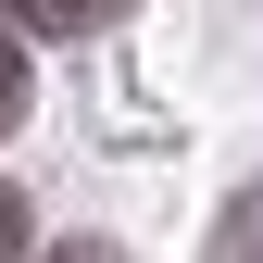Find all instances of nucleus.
I'll list each match as a JSON object with an SVG mask.
<instances>
[{
    "instance_id": "2",
    "label": "nucleus",
    "mask_w": 263,
    "mask_h": 263,
    "mask_svg": "<svg viewBox=\"0 0 263 263\" xmlns=\"http://www.w3.org/2000/svg\"><path fill=\"white\" fill-rule=\"evenodd\" d=\"M13 125H25V38L0 25V138H13Z\"/></svg>"
},
{
    "instance_id": "3",
    "label": "nucleus",
    "mask_w": 263,
    "mask_h": 263,
    "mask_svg": "<svg viewBox=\"0 0 263 263\" xmlns=\"http://www.w3.org/2000/svg\"><path fill=\"white\" fill-rule=\"evenodd\" d=\"M38 263H125L113 238H63V251H38Z\"/></svg>"
},
{
    "instance_id": "1",
    "label": "nucleus",
    "mask_w": 263,
    "mask_h": 263,
    "mask_svg": "<svg viewBox=\"0 0 263 263\" xmlns=\"http://www.w3.org/2000/svg\"><path fill=\"white\" fill-rule=\"evenodd\" d=\"M13 25H50V38H88V25H113L125 0H0Z\"/></svg>"
},
{
    "instance_id": "4",
    "label": "nucleus",
    "mask_w": 263,
    "mask_h": 263,
    "mask_svg": "<svg viewBox=\"0 0 263 263\" xmlns=\"http://www.w3.org/2000/svg\"><path fill=\"white\" fill-rule=\"evenodd\" d=\"M13 238H25V201H13V188H0V251H13Z\"/></svg>"
}]
</instances>
